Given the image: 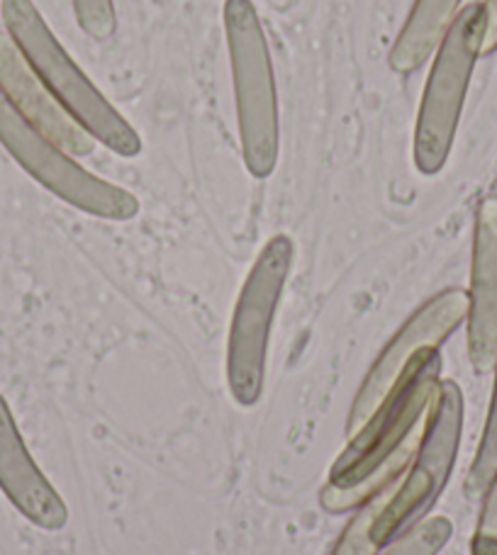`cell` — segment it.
<instances>
[{
	"instance_id": "cell-1",
	"label": "cell",
	"mask_w": 497,
	"mask_h": 555,
	"mask_svg": "<svg viewBox=\"0 0 497 555\" xmlns=\"http://www.w3.org/2000/svg\"><path fill=\"white\" fill-rule=\"evenodd\" d=\"M442 369L439 349L417 356L391 398L336 455L330 482L320 492L322 509L332 514L359 509L410 468L439 392Z\"/></svg>"
},
{
	"instance_id": "cell-2",
	"label": "cell",
	"mask_w": 497,
	"mask_h": 555,
	"mask_svg": "<svg viewBox=\"0 0 497 555\" xmlns=\"http://www.w3.org/2000/svg\"><path fill=\"white\" fill-rule=\"evenodd\" d=\"M0 15H3L8 35L13 37L35 74L93 139H101L107 149L127 158L142 152V139L135 127L88 81V76L66 54L33 0H3Z\"/></svg>"
},
{
	"instance_id": "cell-3",
	"label": "cell",
	"mask_w": 497,
	"mask_h": 555,
	"mask_svg": "<svg viewBox=\"0 0 497 555\" xmlns=\"http://www.w3.org/2000/svg\"><path fill=\"white\" fill-rule=\"evenodd\" d=\"M483 3H469L436 49L415 125V166L424 176L439 173L449 162L471 76L483 56Z\"/></svg>"
},
{
	"instance_id": "cell-4",
	"label": "cell",
	"mask_w": 497,
	"mask_h": 555,
	"mask_svg": "<svg viewBox=\"0 0 497 555\" xmlns=\"http://www.w3.org/2000/svg\"><path fill=\"white\" fill-rule=\"evenodd\" d=\"M242 154L248 173L268 178L278 162V101L271 52L252 0H225Z\"/></svg>"
},
{
	"instance_id": "cell-5",
	"label": "cell",
	"mask_w": 497,
	"mask_h": 555,
	"mask_svg": "<svg viewBox=\"0 0 497 555\" xmlns=\"http://www.w3.org/2000/svg\"><path fill=\"white\" fill-rule=\"evenodd\" d=\"M295 244L278 234L258 254L242 285L227 341V385L240 408H254L266 385L268 344L276 310L293 269Z\"/></svg>"
},
{
	"instance_id": "cell-6",
	"label": "cell",
	"mask_w": 497,
	"mask_h": 555,
	"mask_svg": "<svg viewBox=\"0 0 497 555\" xmlns=\"http://www.w3.org/2000/svg\"><path fill=\"white\" fill-rule=\"evenodd\" d=\"M0 144L25 171L64 203L103 220H132L139 201L125 188L107 183L78 166L62 146L39 134L0 91Z\"/></svg>"
},
{
	"instance_id": "cell-7",
	"label": "cell",
	"mask_w": 497,
	"mask_h": 555,
	"mask_svg": "<svg viewBox=\"0 0 497 555\" xmlns=\"http://www.w3.org/2000/svg\"><path fill=\"white\" fill-rule=\"evenodd\" d=\"M463 431V392L454 380H442L430 422L410 470L400 475L385 512L378 519L383 546L410 521H422L449 482Z\"/></svg>"
},
{
	"instance_id": "cell-8",
	"label": "cell",
	"mask_w": 497,
	"mask_h": 555,
	"mask_svg": "<svg viewBox=\"0 0 497 555\" xmlns=\"http://www.w3.org/2000/svg\"><path fill=\"white\" fill-rule=\"evenodd\" d=\"M466 317H469V293L461 287H449V291L434 295L430 302H424L400 326V332L378 356L373 369L356 392L349 416H346V441L354 439L371 422L378 408L391 398L405 373L410 371L417 356L439 349L466 322Z\"/></svg>"
},
{
	"instance_id": "cell-9",
	"label": "cell",
	"mask_w": 497,
	"mask_h": 555,
	"mask_svg": "<svg viewBox=\"0 0 497 555\" xmlns=\"http://www.w3.org/2000/svg\"><path fill=\"white\" fill-rule=\"evenodd\" d=\"M0 91L39 134L52 139L66 154L86 156L93 152V134L56 101L5 33H0Z\"/></svg>"
},
{
	"instance_id": "cell-10",
	"label": "cell",
	"mask_w": 497,
	"mask_h": 555,
	"mask_svg": "<svg viewBox=\"0 0 497 555\" xmlns=\"http://www.w3.org/2000/svg\"><path fill=\"white\" fill-rule=\"evenodd\" d=\"M469 359L475 373H490L497 363V195L483 197L475 210L471 287L469 291Z\"/></svg>"
},
{
	"instance_id": "cell-11",
	"label": "cell",
	"mask_w": 497,
	"mask_h": 555,
	"mask_svg": "<svg viewBox=\"0 0 497 555\" xmlns=\"http://www.w3.org/2000/svg\"><path fill=\"white\" fill-rule=\"evenodd\" d=\"M0 490L27 521L47 531L66 527L68 509L62 494L44 478L29 455L15 416L0 395Z\"/></svg>"
},
{
	"instance_id": "cell-12",
	"label": "cell",
	"mask_w": 497,
	"mask_h": 555,
	"mask_svg": "<svg viewBox=\"0 0 497 555\" xmlns=\"http://www.w3.org/2000/svg\"><path fill=\"white\" fill-rule=\"evenodd\" d=\"M459 5L461 0H415L387 56V64L395 74L407 76L417 72L439 49L442 39L459 15Z\"/></svg>"
},
{
	"instance_id": "cell-13",
	"label": "cell",
	"mask_w": 497,
	"mask_h": 555,
	"mask_svg": "<svg viewBox=\"0 0 497 555\" xmlns=\"http://www.w3.org/2000/svg\"><path fill=\"white\" fill-rule=\"evenodd\" d=\"M400 480V478H397ZM395 482L387 485L381 492H375L371 500H366L344 529L342 539L336 541L332 555H375L378 548L383 546L381 537H378V519L385 512L387 502H391L395 492Z\"/></svg>"
},
{
	"instance_id": "cell-14",
	"label": "cell",
	"mask_w": 497,
	"mask_h": 555,
	"mask_svg": "<svg viewBox=\"0 0 497 555\" xmlns=\"http://www.w3.org/2000/svg\"><path fill=\"white\" fill-rule=\"evenodd\" d=\"M495 478H497V363H495L490 408H488V416H485L481 443H479V451L473 455V463L463 482L466 498L481 500L483 494L488 492Z\"/></svg>"
},
{
	"instance_id": "cell-15",
	"label": "cell",
	"mask_w": 497,
	"mask_h": 555,
	"mask_svg": "<svg viewBox=\"0 0 497 555\" xmlns=\"http://www.w3.org/2000/svg\"><path fill=\"white\" fill-rule=\"evenodd\" d=\"M454 537V524L446 517L417 521L383 555H436Z\"/></svg>"
},
{
	"instance_id": "cell-16",
	"label": "cell",
	"mask_w": 497,
	"mask_h": 555,
	"mask_svg": "<svg viewBox=\"0 0 497 555\" xmlns=\"http://www.w3.org/2000/svg\"><path fill=\"white\" fill-rule=\"evenodd\" d=\"M78 25L86 35L107 39L115 33V3L113 0H74Z\"/></svg>"
},
{
	"instance_id": "cell-17",
	"label": "cell",
	"mask_w": 497,
	"mask_h": 555,
	"mask_svg": "<svg viewBox=\"0 0 497 555\" xmlns=\"http://www.w3.org/2000/svg\"><path fill=\"white\" fill-rule=\"evenodd\" d=\"M473 543L475 546H497V478L483 494V509Z\"/></svg>"
},
{
	"instance_id": "cell-18",
	"label": "cell",
	"mask_w": 497,
	"mask_h": 555,
	"mask_svg": "<svg viewBox=\"0 0 497 555\" xmlns=\"http://www.w3.org/2000/svg\"><path fill=\"white\" fill-rule=\"evenodd\" d=\"M485 39H483V54L497 52V0H485Z\"/></svg>"
}]
</instances>
